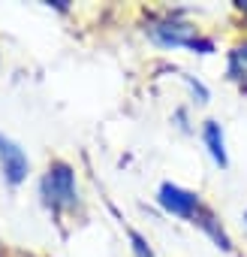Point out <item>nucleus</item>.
I'll return each instance as SVG.
<instances>
[{
    "label": "nucleus",
    "mask_w": 247,
    "mask_h": 257,
    "mask_svg": "<svg viewBox=\"0 0 247 257\" xmlns=\"http://www.w3.org/2000/svg\"><path fill=\"white\" fill-rule=\"evenodd\" d=\"M148 34H151V40L157 46H190V49H199L202 55L214 52V43L211 40H199V31L193 25H187V22H175V19L157 22V25L148 28Z\"/></svg>",
    "instance_id": "obj_1"
},
{
    "label": "nucleus",
    "mask_w": 247,
    "mask_h": 257,
    "mask_svg": "<svg viewBox=\"0 0 247 257\" xmlns=\"http://www.w3.org/2000/svg\"><path fill=\"white\" fill-rule=\"evenodd\" d=\"M42 197L52 209L76 206V176L66 164H54L42 179Z\"/></svg>",
    "instance_id": "obj_2"
},
{
    "label": "nucleus",
    "mask_w": 247,
    "mask_h": 257,
    "mask_svg": "<svg viewBox=\"0 0 247 257\" xmlns=\"http://www.w3.org/2000/svg\"><path fill=\"white\" fill-rule=\"evenodd\" d=\"M157 200H160V206L169 215H178V218H196V212L202 209L196 194H190V191H184L178 185H169V182L160 188V197Z\"/></svg>",
    "instance_id": "obj_3"
},
{
    "label": "nucleus",
    "mask_w": 247,
    "mask_h": 257,
    "mask_svg": "<svg viewBox=\"0 0 247 257\" xmlns=\"http://www.w3.org/2000/svg\"><path fill=\"white\" fill-rule=\"evenodd\" d=\"M0 167H4V176L10 185H22L28 179V167H30L28 155L4 134H0Z\"/></svg>",
    "instance_id": "obj_4"
},
{
    "label": "nucleus",
    "mask_w": 247,
    "mask_h": 257,
    "mask_svg": "<svg viewBox=\"0 0 247 257\" xmlns=\"http://www.w3.org/2000/svg\"><path fill=\"white\" fill-rule=\"evenodd\" d=\"M205 146L214 158L217 167H226L229 158H226V143H223V131H220V124L217 121H205Z\"/></svg>",
    "instance_id": "obj_5"
},
{
    "label": "nucleus",
    "mask_w": 247,
    "mask_h": 257,
    "mask_svg": "<svg viewBox=\"0 0 247 257\" xmlns=\"http://www.w3.org/2000/svg\"><path fill=\"white\" fill-rule=\"evenodd\" d=\"M196 224H199V227H202V230H205V233H208V236H211V239H214L220 248H223V251H229V248H232L229 236L223 233V227L217 224V218H214L208 209H199V212H196Z\"/></svg>",
    "instance_id": "obj_6"
},
{
    "label": "nucleus",
    "mask_w": 247,
    "mask_h": 257,
    "mask_svg": "<svg viewBox=\"0 0 247 257\" xmlns=\"http://www.w3.org/2000/svg\"><path fill=\"white\" fill-rule=\"evenodd\" d=\"M229 79H235L247 88V43L229 52Z\"/></svg>",
    "instance_id": "obj_7"
},
{
    "label": "nucleus",
    "mask_w": 247,
    "mask_h": 257,
    "mask_svg": "<svg viewBox=\"0 0 247 257\" xmlns=\"http://www.w3.org/2000/svg\"><path fill=\"white\" fill-rule=\"evenodd\" d=\"M130 242H133V251H136V257H157V254L151 251V245L145 242V236H142V233L130 230Z\"/></svg>",
    "instance_id": "obj_8"
},
{
    "label": "nucleus",
    "mask_w": 247,
    "mask_h": 257,
    "mask_svg": "<svg viewBox=\"0 0 247 257\" xmlns=\"http://www.w3.org/2000/svg\"><path fill=\"white\" fill-rule=\"evenodd\" d=\"M238 10H241V13H247V0H241V4H238Z\"/></svg>",
    "instance_id": "obj_9"
},
{
    "label": "nucleus",
    "mask_w": 247,
    "mask_h": 257,
    "mask_svg": "<svg viewBox=\"0 0 247 257\" xmlns=\"http://www.w3.org/2000/svg\"><path fill=\"white\" fill-rule=\"evenodd\" d=\"M244 221H247V212H244Z\"/></svg>",
    "instance_id": "obj_10"
}]
</instances>
